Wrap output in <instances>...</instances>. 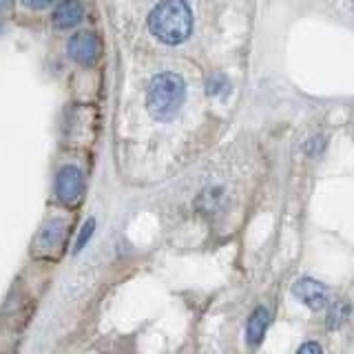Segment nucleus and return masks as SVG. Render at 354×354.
<instances>
[{"instance_id":"f257e3e1","label":"nucleus","mask_w":354,"mask_h":354,"mask_svg":"<svg viewBox=\"0 0 354 354\" xmlns=\"http://www.w3.org/2000/svg\"><path fill=\"white\" fill-rule=\"evenodd\" d=\"M149 29L164 44H182L193 29V14L184 0H164L151 11Z\"/></svg>"},{"instance_id":"f03ea898","label":"nucleus","mask_w":354,"mask_h":354,"mask_svg":"<svg viewBox=\"0 0 354 354\" xmlns=\"http://www.w3.org/2000/svg\"><path fill=\"white\" fill-rule=\"evenodd\" d=\"M184 97H186V86L180 75L171 71L155 75L147 93L149 113L155 120H173L180 106L184 104Z\"/></svg>"},{"instance_id":"7ed1b4c3","label":"nucleus","mask_w":354,"mask_h":354,"mask_svg":"<svg viewBox=\"0 0 354 354\" xmlns=\"http://www.w3.org/2000/svg\"><path fill=\"white\" fill-rule=\"evenodd\" d=\"M55 193L62 204H75L82 195V173L75 166H64L55 177Z\"/></svg>"},{"instance_id":"20e7f679","label":"nucleus","mask_w":354,"mask_h":354,"mask_svg":"<svg viewBox=\"0 0 354 354\" xmlns=\"http://www.w3.org/2000/svg\"><path fill=\"white\" fill-rule=\"evenodd\" d=\"M292 295L299 299L301 304H306L308 308L313 310H321L328 301V290L326 286H321L315 279H299L292 286Z\"/></svg>"},{"instance_id":"39448f33","label":"nucleus","mask_w":354,"mask_h":354,"mask_svg":"<svg viewBox=\"0 0 354 354\" xmlns=\"http://www.w3.org/2000/svg\"><path fill=\"white\" fill-rule=\"evenodd\" d=\"M66 51H69V58L80 62V64H91L97 55V38L93 33H75V36L66 44Z\"/></svg>"},{"instance_id":"423d86ee","label":"nucleus","mask_w":354,"mask_h":354,"mask_svg":"<svg viewBox=\"0 0 354 354\" xmlns=\"http://www.w3.org/2000/svg\"><path fill=\"white\" fill-rule=\"evenodd\" d=\"M84 9L77 0H60L53 11V25L58 29H71L82 20Z\"/></svg>"},{"instance_id":"0eeeda50","label":"nucleus","mask_w":354,"mask_h":354,"mask_svg":"<svg viewBox=\"0 0 354 354\" xmlns=\"http://www.w3.org/2000/svg\"><path fill=\"white\" fill-rule=\"evenodd\" d=\"M268 319H270V315L266 308H257L250 315L248 326H246V339H248L250 346H259L261 343V339L266 335V328H268Z\"/></svg>"},{"instance_id":"6e6552de","label":"nucleus","mask_w":354,"mask_h":354,"mask_svg":"<svg viewBox=\"0 0 354 354\" xmlns=\"http://www.w3.org/2000/svg\"><path fill=\"white\" fill-rule=\"evenodd\" d=\"M346 317H348V306L346 304H337L335 308L330 310V317H328V326L335 330V328H339L343 321H346Z\"/></svg>"},{"instance_id":"1a4fd4ad","label":"nucleus","mask_w":354,"mask_h":354,"mask_svg":"<svg viewBox=\"0 0 354 354\" xmlns=\"http://www.w3.org/2000/svg\"><path fill=\"white\" fill-rule=\"evenodd\" d=\"M93 228H95V221L88 219L86 224L82 226V230H80V237H77V241H75V252H80L86 246V241L91 239V235H93Z\"/></svg>"},{"instance_id":"9d476101","label":"nucleus","mask_w":354,"mask_h":354,"mask_svg":"<svg viewBox=\"0 0 354 354\" xmlns=\"http://www.w3.org/2000/svg\"><path fill=\"white\" fill-rule=\"evenodd\" d=\"M221 88H226V77L224 75H215V77H210L208 84H206V91L210 95H217Z\"/></svg>"},{"instance_id":"9b49d317","label":"nucleus","mask_w":354,"mask_h":354,"mask_svg":"<svg viewBox=\"0 0 354 354\" xmlns=\"http://www.w3.org/2000/svg\"><path fill=\"white\" fill-rule=\"evenodd\" d=\"M53 3V0H22V5L29 7V9H44L49 7Z\"/></svg>"},{"instance_id":"f8f14e48","label":"nucleus","mask_w":354,"mask_h":354,"mask_svg":"<svg viewBox=\"0 0 354 354\" xmlns=\"http://www.w3.org/2000/svg\"><path fill=\"white\" fill-rule=\"evenodd\" d=\"M304 352H315V354H321V346H319V343H306V346L299 348V354H304Z\"/></svg>"},{"instance_id":"ddd939ff","label":"nucleus","mask_w":354,"mask_h":354,"mask_svg":"<svg viewBox=\"0 0 354 354\" xmlns=\"http://www.w3.org/2000/svg\"><path fill=\"white\" fill-rule=\"evenodd\" d=\"M11 5V0H0V9H5V7H9Z\"/></svg>"}]
</instances>
